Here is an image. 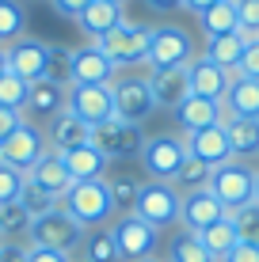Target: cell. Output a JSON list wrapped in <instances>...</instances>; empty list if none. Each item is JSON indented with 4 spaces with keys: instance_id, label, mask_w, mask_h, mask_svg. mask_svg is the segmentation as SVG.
Returning <instances> with one entry per match:
<instances>
[{
    "instance_id": "cell-1",
    "label": "cell",
    "mask_w": 259,
    "mask_h": 262,
    "mask_svg": "<svg viewBox=\"0 0 259 262\" xmlns=\"http://www.w3.org/2000/svg\"><path fill=\"white\" fill-rule=\"evenodd\" d=\"M61 209H65L80 228H99V224L111 221L114 205H111V194H107V183L103 179H92V183H73L61 198Z\"/></svg>"
},
{
    "instance_id": "cell-2",
    "label": "cell",
    "mask_w": 259,
    "mask_h": 262,
    "mask_svg": "<svg viewBox=\"0 0 259 262\" xmlns=\"http://www.w3.org/2000/svg\"><path fill=\"white\" fill-rule=\"evenodd\" d=\"M149 38H153V27H145V23H118L111 34H103L95 46H99L107 57L114 61V69H130V65H145V57H149Z\"/></svg>"
},
{
    "instance_id": "cell-3",
    "label": "cell",
    "mask_w": 259,
    "mask_h": 262,
    "mask_svg": "<svg viewBox=\"0 0 259 262\" xmlns=\"http://www.w3.org/2000/svg\"><path fill=\"white\" fill-rule=\"evenodd\" d=\"M194 57H198V53H194V42H191V34H187L183 27H175V23L153 27L149 57H145L149 72L153 69H187Z\"/></svg>"
},
{
    "instance_id": "cell-4",
    "label": "cell",
    "mask_w": 259,
    "mask_h": 262,
    "mask_svg": "<svg viewBox=\"0 0 259 262\" xmlns=\"http://www.w3.org/2000/svg\"><path fill=\"white\" fill-rule=\"evenodd\" d=\"M210 194L217 198L229 213L240 209V205H248V202H255V167H248L244 160H229V164L213 167Z\"/></svg>"
},
{
    "instance_id": "cell-5",
    "label": "cell",
    "mask_w": 259,
    "mask_h": 262,
    "mask_svg": "<svg viewBox=\"0 0 259 262\" xmlns=\"http://www.w3.org/2000/svg\"><path fill=\"white\" fill-rule=\"evenodd\" d=\"M80 239H84V228H80L61 205L53 213L38 216V221H31V232H27V243H31V247H50V251H65V255L80 251Z\"/></svg>"
},
{
    "instance_id": "cell-6",
    "label": "cell",
    "mask_w": 259,
    "mask_h": 262,
    "mask_svg": "<svg viewBox=\"0 0 259 262\" xmlns=\"http://www.w3.org/2000/svg\"><path fill=\"white\" fill-rule=\"evenodd\" d=\"M180 205H183V194L172 183H153L149 179V183H141V194L133 202V216H141L145 224H153L160 232L180 221Z\"/></svg>"
},
{
    "instance_id": "cell-7",
    "label": "cell",
    "mask_w": 259,
    "mask_h": 262,
    "mask_svg": "<svg viewBox=\"0 0 259 262\" xmlns=\"http://www.w3.org/2000/svg\"><path fill=\"white\" fill-rule=\"evenodd\" d=\"M187 160V141L175 137V133H156V137H145V148H141V167L153 183H172L175 171L183 167Z\"/></svg>"
},
{
    "instance_id": "cell-8",
    "label": "cell",
    "mask_w": 259,
    "mask_h": 262,
    "mask_svg": "<svg viewBox=\"0 0 259 262\" xmlns=\"http://www.w3.org/2000/svg\"><path fill=\"white\" fill-rule=\"evenodd\" d=\"M46 148H50L46 129H42L38 122H27L23 118L12 129V137L0 144V164H8V167H15V171H23V175H27V171L46 156Z\"/></svg>"
},
{
    "instance_id": "cell-9",
    "label": "cell",
    "mask_w": 259,
    "mask_h": 262,
    "mask_svg": "<svg viewBox=\"0 0 259 262\" xmlns=\"http://www.w3.org/2000/svg\"><path fill=\"white\" fill-rule=\"evenodd\" d=\"M65 111L76 114L88 129L114 118V92L111 84H73L65 92Z\"/></svg>"
},
{
    "instance_id": "cell-10",
    "label": "cell",
    "mask_w": 259,
    "mask_h": 262,
    "mask_svg": "<svg viewBox=\"0 0 259 262\" xmlns=\"http://www.w3.org/2000/svg\"><path fill=\"white\" fill-rule=\"evenodd\" d=\"M92 144L114 164V160L141 156V148H145V133H141V125H133V122L111 118V122H103V125L92 129Z\"/></svg>"
},
{
    "instance_id": "cell-11",
    "label": "cell",
    "mask_w": 259,
    "mask_h": 262,
    "mask_svg": "<svg viewBox=\"0 0 259 262\" xmlns=\"http://www.w3.org/2000/svg\"><path fill=\"white\" fill-rule=\"evenodd\" d=\"M114 232V243H118V258L122 262H141V258H153L156 255V243H160V232L153 224H145L141 216H118V221L111 224Z\"/></svg>"
},
{
    "instance_id": "cell-12",
    "label": "cell",
    "mask_w": 259,
    "mask_h": 262,
    "mask_svg": "<svg viewBox=\"0 0 259 262\" xmlns=\"http://www.w3.org/2000/svg\"><path fill=\"white\" fill-rule=\"evenodd\" d=\"M111 92H114V118L122 122L141 125L156 111L153 92H149V76H114Z\"/></svg>"
},
{
    "instance_id": "cell-13",
    "label": "cell",
    "mask_w": 259,
    "mask_h": 262,
    "mask_svg": "<svg viewBox=\"0 0 259 262\" xmlns=\"http://www.w3.org/2000/svg\"><path fill=\"white\" fill-rule=\"evenodd\" d=\"M4 50H8V69H12L15 76H23L27 84H34V80L46 76V69H50V53H53L50 42L23 34V38H15L12 46H4Z\"/></svg>"
},
{
    "instance_id": "cell-14",
    "label": "cell",
    "mask_w": 259,
    "mask_h": 262,
    "mask_svg": "<svg viewBox=\"0 0 259 262\" xmlns=\"http://www.w3.org/2000/svg\"><path fill=\"white\" fill-rule=\"evenodd\" d=\"M114 72H118L114 61L95 42H88L80 50H69V88L73 84H114Z\"/></svg>"
},
{
    "instance_id": "cell-15",
    "label": "cell",
    "mask_w": 259,
    "mask_h": 262,
    "mask_svg": "<svg viewBox=\"0 0 259 262\" xmlns=\"http://www.w3.org/2000/svg\"><path fill=\"white\" fill-rule=\"evenodd\" d=\"M225 216H229V209L210 194V186H206V190H191V194H183L180 224H183L187 232H202V228H210V224L225 221Z\"/></svg>"
},
{
    "instance_id": "cell-16",
    "label": "cell",
    "mask_w": 259,
    "mask_h": 262,
    "mask_svg": "<svg viewBox=\"0 0 259 262\" xmlns=\"http://www.w3.org/2000/svg\"><path fill=\"white\" fill-rule=\"evenodd\" d=\"M187 80H191V95H202V99H213V103H221L229 92V84H233V72H225L221 65H213L198 53V57L187 65Z\"/></svg>"
},
{
    "instance_id": "cell-17",
    "label": "cell",
    "mask_w": 259,
    "mask_h": 262,
    "mask_svg": "<svg viewBox=\"0 0 259 262\" xmlns=\"http://www.w3.org/2000/svg\"><path fill=\"white\" fill-rule=\"evenodd\" d=\"M187 156L202 160L210 167H221L233 160V148H229V133L225 125H210V129H198V133H187Z\"/></svg>"
},
{
    "instance_id": "cell-18",
    "label": "cell",
    "mask_w": 259,
    "mask_h": 262,
    "mask_svg": "<svg viewBox=\"0 0 259 262\" xmlns=\"http://www.w3.org/2000/svg\"><path fill=\"white\" fill-rule=\"evenodd\" d=\"M65 92H69V88L53 84V80H46V76L34 80L31 92H27V106H23L27 122H31V118H38V122H53L61 111H65Z\"/></svg>"
},
{
    "instance_id": "cell-19",
    "label": "cell",
    "mask_w": 259,
    "mask_h": 262,
    "mask_svg": "<svg viewBox=\"0 0 259 262\" xmlns=\"http://www.w3.org/2000/svg\"><path fill=\"white\" fill-rule=\"evenodd\" d=\"M149 92H153V103H156V106L175 111V106L191 95L187 69H153V72H149Z\"/></svg>"
},
{
    "instance_id": "cell-20",
    "label": "cell",
    "mask_w": 259,
    "mask_h": 262,
    "mask_svg": "<svg viewBox=\"0 0 259 262\" xmlns=\"http://www.w3.org/2000/svg\"><path fill=\"white\" fill-rule=\"evenodd\" d=\"M175 118H180L183 133H198V129H210V125L225 122V106L213 103V99H202V95H187L175 106Z\"/></svg>"
},
{
    "instance_id": "cell-21",
    "label": "cell",
    "mask_w": 259,
    "mask_h": 262,
    "mask_svg": "<svg viewBox=\"0 0 259 262\" xmlns=\"http://www.w3.org/2000/svg\"><path fill=\"white\" fill-rule=\"evenodd\" d=\"M118 23H126V15H122V8L111 4V0H92V4L76 15V27H80L92 42H99L103 34H111Z\"/></svg>"
},
{
    "instance_id": "cell-22",
    "label": "cell",
    "mask_w": 259,
    "mask_h": 262,
    "mask_svg": "<svg viewBox=\"0 0 259 262\" xmlns=\"http://www.w3.org/2000/svg\"><path fill=\"white\" fill-rule=\"evenodd\" d=\"M221 106H225V118H255L259 122V80H248V76L233 72V84H229Z\"/></svg>"
},
{
    "instance_id": "cell-23",
    "label": "cell",
    "mask_w": 259,
    "mask_h": 262,
    "mask_svg": "<svg viewBox=\"0 0 259 262\" xmlns=\"http://www.w3.org/2000/svg\"><path fill=\"white\" fill-rule=\"evenodd\" d=\"M46 141H50L53 152H73V148H80V144H92V129H88L76 114L61 111L57 118L46 125Z\"/></svg>"
},
{
    "instance_id": "cell-24",
    "label": "cell",
    "mask_w": 259,
    "mask_h": 262,
    "mask_svg": "<svg viewBox=\"0 0 259 262\" xmlns=\"http://www.w3.org/2000/svg\"><path fill=\"white\" fill-rule=\"evenodd\" d=\"M27 179H31L34 186H42V190H50L53 198H65V190L73 186V175L65 171V160H61V152H53V148H46V156L27 171Z\"/></svg>"
},
{
    "instance_id": "cell-25",
    "label": "cell",
    "mask_w": 259,
    "mask_h": 262,
    "mask_svg": "<svg viewBox=\"0 0 259 262\" xmlns=\"http://www.w3.org/2000/svg\"><path fill=\"white\" fill-rule=\"evenodd\" d=\"M61 160H65V171L73 175V183H92V179H103L111 171V160L95 144H80L73 152H61Z\"/></svg>"
},
{
    "instance_id": "cell-26",
    "label": "cell",
    "mask_w": 259,
    "mask_h": 262,
    "mask_svg": "<svg viewBox=\"0 0 259 262\" xmlns=\"http://www.w3.org/2000/svg\"><path fill=\"white\" fill-rule=\"evenodd\" d=\"M103 183H107V194H111L114 213H118V216L133 213V202H137L141 183H145V179H137L133 171H107V175H103Z\"/></svg>"
},
{
    "instance_id": "cell-27",
    "label": "cell",
    "mask_w": 259,
    "mask_h": 262,
    "mask_svg": "<svg viewBox=\"0 0 259 262\" xmlns=\"http://www.w3.org/2000/svg\"><path fill=\"white\" fill-rule=\"evenodd\" d=\"M221 125H225V133H229L233 160H252V156H259V122L255 118H225Z\"/></svg>"
},
{
    "instance_id": "cell-28",
    "label": "cell",
    "mask_w": 259,
    "mask_h": 262,
    "mask_svg": "<svg viewBox=\"0 0 259 262\" xmlns=\"http://www.w3.org/2000/svg\"><path fill=\"white\" fill-rule=\"evenodd\" d=\"M80 262H122L111 224H99V228L84 232V239H80Z\"/></svg>"
},
{
    "instance_id": "cell-29",
    "label": "cell",
    "mask_w": 259,
    "mask_h": 262,
    "mask_svg": "<svg viewBox=\"0 0 259 262\" xmlns=\"http://www.w3.org/2000/svg\"><path fill=\"white\" fill-rule=\"evenodd\" d=\"M202 31H206V38H217V34H236L240 31V12H236V0H217L213 8L198 15Z\"/></svg>"
},
{
    "instance_id": "cell-30",
    "label": "cell",
    "mask_w": 259,
    "mask_h": 262,
    "mask_svg": "<svg viewBox=\"0 0 259 262\" xmlns=\"http://www.w3.org/2000/svg\"><path fill=\"white\" fill-rule=\"evenodd\" d=\"M194 236H198V243L213 255V262H221L240 243V236H236V228H233L229 216H225V221H217V224H210V228H202V232H194Z\"/></svg>"
},
{
    "instance_id": "cell-31",
    "label": "cell",
    "mask_w": 259,
    "mask_h": 262,
    "mask_svg": "<svg viewBox=\"0 0 259 262\" xmlns=\"http://www.w3.org/2000/svg\"><path fill=\"white\" fill-rule=\"evenodd\" d=\"M206 61L213 65H221L225 72H236L240 57H244V42H240V34H217V38H206V53H202Z\"/></svg>"
},
{
    "instance_id": "cell-32",
    "label": "cell",
    "mask_w": 259,
    "mask_h": 262,
    "mask_svg": "<svg viewBox=\"0 0 259 262\" xmlns=\"http://www.w3.org/2000/svg\"><path fill=\"white\" fill-rule=\"evenodd\" d=\"M210 175H213V167H210V164H202V160L187 156V160H183V167L175 171L172 186H175L180 194H191V190H206V186H210Z\"/></svg>"
},
{
    "instance_id": "cell-33",
    "label": "cell",
    "mask_w": 259,
    "mask_h": 262,
    "mask_svg": "<svg viewBox=\"0 0 259 262\" xmlns=\"http://www.w3.org/2000/svg\"><path fill=\"white\" fill-rule=\"evenodd\" d=\"M19 205L27 209V216H31V221H38V216H46V213H53V209H57V205H61V198H53L50 190H42V186H34L31 179H23Z\"/></svg>"
},
{
    "instance_id": "cell-34",
    "label": "cell",
    "mask_w": 259,
    "mask_h": 262,
    "mask_svg": "<svg viewBox=\"0 0 259 262\" xmlns=\"http://www.w3.org/2000/svg\"><path fill=\"white\" fill-rule=\"evenodd\" d=\"M27 232H31V216H27V209L19 202H8V205H0V236L8 239H15V243H23L27 239Z\"/></svg>"
},
{
    "instance_id": "cell-35",
    "label": "cell",
    "mask_w": 259,
    "mask_h": 262,
    "mask_svg": "<svg viewBox=\"0 0 259 262\" xmlns=\"http://www.w3.org/2000/svg\"><path fill=\"white\" fill-rule=\"evenodd\" d=\"M168 262H213V255L198 243L194 232H180L168 247Z\"/></svg>"
},
{
    "instance_id": "cell-36",
    "label": "cell",
    "mask_w": 259,
    "mask_h": 262,
    "mask_svg": "<svg viewBox=\"0 0 259 262\" xmlns=\"http://www.w3.org/2000/svg\"><path fill=\"white\" fill-rule=\"evenodd\" d=\"M23 23H27L23 0H0V42L12 46L15 38H23Z\"/></svg>"
},
{
    "instance_id": "cell-37",
    "label": "cell",
    "mask_w": 259,
    "mask_h": 262,
    "mask_svg": "<svg viewBox=\"0 0 259 262\" xmlns=\"http://www.w3.org/2000/svg\"><path fill=\"white\" fill-rule=\"evenodd\" d=\"M229 221H233L240 243H255L259 247V202H248V205H240V209H233Z\"/></svg>"
},
{
    "instance_id": "cell-38",
    "label": "cell",
    "mask_w": 259,
    "mask_h": 262,
    "mask_svg": "<svg viewBox=\"0 0 259 262\" xmlns=\"http://www.w3.org/2000/svg\"><path fill=\"white\" fill-rule=\"evenodd\" d=\"M27 92H31V84H27L23 76H15L12 69L0 76V106H8V111H19L27 106Z\"/></svg>"
},
{
    "instance_id": "cell-39",
    "label": "cell",
    "mask_w": 259,
    "mask_h": 262,
    "mask_svg": "<svg viewBox=\"0 0 259 262\" xmlns=\"http://www.w3.org/2000/svg\"><path fill=\"white\" fill-rule=\"evenodd\" d=\"M23 171H15V167H8V164H0V205H8V202H19V190H23Z\"/></svg>"
},
{
    "instance_id": "cell-40",
    "label": "cell",
    "mask_w": 259,
    "mask_h": 262,
    "mask_svg": "<svg viewBox=\"0 0 259 262\" xmlns=\"http://www.w3.org/2000/svg\"><path fill=\"white\" fill-rule=\"evenodd\" d=\"M236 76H248V80H259V42L244 46V57L236 65Z\"/></svg>"
},
{
    "instance_id": "cell-41",
    "label": "cell",
    "mask_w": 259,
    "mask_h": 262,
    "mask_svg": "<svg viewBox=\"0 0 259 262\" xmlns=\"http://www.w3.org/2000/svg\"><path fill=\"white\" fill-rule=\"evenodd\" d=\"M236 12H240V27L259 34V0H236Z\"/></svg>"
},
{
    "instance_id": "cell-42",
    "label": "cell",
    "mask_w": 259,
    "mask_h": 262,
    "mask_svg": "<svg viewBox=\"0 0 259 262\" xmlns=\"http://www.w3.org/2000/svg\"><path fill=\"white\" fill-rule=\"evenodd\" d=\"M27 251H31V243H0V262H27Z\"/></svg>"
},
{
    "instance_id": "cell-43",
    "label": "cell",
    "mask_w": 259,
    "mask_h": 262,
    "mask_svg": "<svg viewBox=\"0 0 259 262\" xmlns=\"http://www.w3.org/2000/svg\"><path fill=\"white\" fill-rule=\"evenodd\" d=\"M27 262H73V255H65V251H50V247H31V251H27Z\"/></svg>"
},
{
    "instance_id": "cell-44",
    "label": "cell",
    "mask_w": 259,
    "mask_h": 262,
    "mask_svg": "<svg viewBox=\"0 0 259 262\" xmlns=\"http://www.w3.org/2000/svg\"><path fill=\"white\" fill-rule=\"evenodd\" d=\"M221 262H259V247H255V243H236Z\"/></svg>"
},
{
    "instance_id": "cell-45",
    "label": "cell",
    "mask_w": 259,
    "mask_h": 262,
    "mask_svg": "<svg viewBox=\"0 0 259 262\" xmlns=\"http://www.w3.org/2000/svg\"><path fill=\"white\" fill-rule=\"evenodd\" d=\"M50 4H53V12H57V15H65V19H76V15L84 12L92 0H50Z\"/></svg>"
},
{
    "instance_id": "cell-46",
    "label": "cell",
    "mask_w": 259,
    "mask_h": 262,
    "mask_svg": "<svg viewBox=\"0 0 259 262\" xmlns=\"http://www.w3.org/2000/svg\"><path fill=\"white\" fill-rule=\"evenodd\" d=\"M19 122H23V114H19V111H8V106H0V144L12 137V129H15Z\"/></svg>"
},
{
    "instance_id": "cell-47",
    "label": "cell",
    "mask_w": 259,
    "mask_h": 262,
    "mask_svg": "<svg viewBox=\"0 0 259 262\" xmlns=\"http://www.w3.org/2000/svg\"><path fill=\"white\" fill-rule=\"evenodd\" d=\"M153 12H175V8H183V0H145Z\"/></svg>"
},
{
    "instance_id": "cell-48",
    "label": "cell",
    "mask_w": 259,
    "mask_h": 262,
    "mask_svg": "<svg viewBox=\"0 0 259 262\" xmlns=\"http://www.w3.org/2000/svg\"><path fill=\"white\" fill-rule=\"evenodd\" d=\"M213 4H217V0H183V8H187V12H194V15H202V12L213 8Z\"/></svg>"
},
{
    "instance_id": "cell-49",
    "label": "cell",
    "mask_w": 259,
    "mask_h": 262,
    "mask_svg": "<svg viewBox=\"0 0 259 262\" xmlns=\"http://www.w3.org/2000/svg\"><path fill=\"white\" fill-rule=\"evenodd\" d=\"M4 72H8V50L0 46V76H4Z\"/></svg>"
},
{
    "instance_id": "cell-50",
    "label": "cell",
    "mask_w": 259,
    "mask_h": 262,
    "mask_svg": "<svg viewBox=\"0 0 259 262\" xmlns=\"http://www.w3.org/2000/svg\"><path fill=\"white\" fill-rule=\"evenodd\" d=\"M255 202H259V171H255Z\"/></svg>"
},
{
    "instance_id": "cell-51",
    "label": "cell",
    "mask_w": 259,
    "mask_h": 262,
    "mask_svg": "<svg viewBox=\"0 0 259 262\" xmlns=\"http://www.w3.org/2000/svg\"><path fill=\"white\" fill-rule=\"evenodd\" d=\"M141 262H160V258H156V255H153V258H141Z\"/></svg>"
},
{
    "instance_id": "cell-52",
    "label": "cell",
    "mask_w": 259,
    "mask_h": 262,
    "mask_svg": "<svg viewBox=\"0 0 259 262\" xmlns=\"http://www.w3.org/2000/svg\"><path fill=\"white\" fill-rule=\"evenodd\" d=\"M111 4H118V8H122V4H126V0H111Z\"/></svg>"
},
{
    "instance_id": "cell-53",
    "label": "cell",
    "mask_w": 259,
    "mask_h": 262,
    "mask_svg": "<svg viewBox=\"0 0 259 262\" xmlns=\"http://www.w3.org/2000/svg\"><path fill=\"white\" fill-rule=\"evenodd\" d=\"M0 243H4V236H0Z\"/></svg>"
},
{
    "instance_id": "cell-54",
    "label": "cell",
    "mask_w": 259,
    "mask_h": 262,
    "mask_svg": "<svg viewBox=\"0 0 259 262\" xmlns=\"http://www.w3.org/2000/svg\"><path fill=\"white\" fill-rule=\"evenodd\" d=\"M73 262H80V258H73Z\"/></svg>"
}]
</instances>
